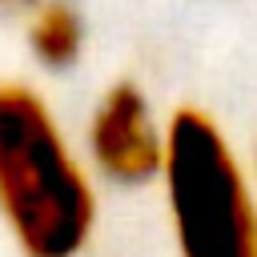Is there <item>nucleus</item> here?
Masks as SVG:
<instances>
[{"label": "nucleus", "mask_w": 257, "mask_h": 257, "mask_svg": "<svg viewBox=\"0 0 257 257\" xmlns=\"http://www.w3.org/2000/svg\"><path fill=\"white\" fill-rule=\"evenodd\" d=\"M92 153L116 181H149L161 169V141L133 84H116L92 116Z\"/></svg>", "instance_id": "obj_3"}, {"label": "nucleus", "mask_w": 257, "mask_h": 257, "mask_svg": "<svg viewBox=\"0 0 257 257\" xmlns=\"http://www.w3.org/2000/svg\"><path fill=\"white\" fill-rule=\"evenodd\" d=\"M0 205L28 257H72L92 225V193L36 92L0 84Z\"/></svg>", "instance_id": "obj_1"}, {"label": "nucleus", "mask_w": 257, "mask_h": 257, "mask_svg": "<svg viewBox=\"0 0 257 257\" xmlns=\"http://www.w3.org/2000/svg\"><path fill=\"white\" fill-rule=\"evenodd\" d=\"M32 48L52 68L68 64L76 56V48H80V24H76V16L64 4H48L36 16V24H32Z\"/></svg>", "instance_id": "obj_4"}, {"label": "nucleus", "mask_w": 257, "mask_h": 257, "mask_svg": "<svg viewBox=\"0 0 257 257\" xmlns=\"http://www.w3.org/2000/svg\"><path fill=\"white\" fill-rule=\"evenodd\" d=\"M185 257H253V213L237 161L205 112L181 108L161 149Z\"/></svg>", "instance_id": "obj_2"}]
</instances>
